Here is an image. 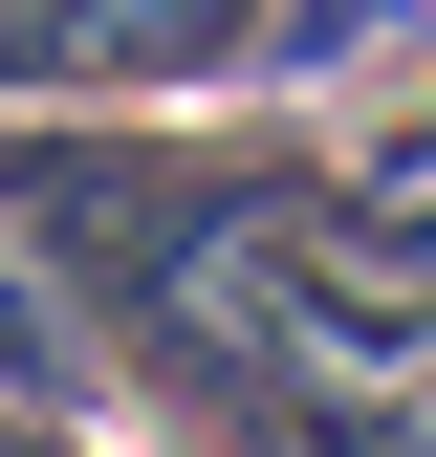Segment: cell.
Here are the masks:
<instances>
[{
    "mask_svg": "<svg viewBox=\"0 0 436 457\" xmlns=\"http://www.w3.org/2000/svg\"><path fill=\"white\" fill-rule=\"evenodd\" d=\"M306 175H327L306 131H0V240H44L88 283V327L131 349V327L175 305V283H218Z\"/></svg>",
    "mask_w": 436,
    "mask_h": 457,
    "instance_id": "6da1fadb",
    "label": "cell"
},
{
    "mask_svg": "<svg viewBox=\"0 0 436 457\" xmlns=\"http://www.w3.org/2000/svg\"><path fill=\"white\" fill-rule=\"evenodd\" d=\"M0 457H88V436H66V414H0Z\"/></svg>",
    "mask_w": 436,
    "mask_h": 457,
    "instance_id": "7a4b0ae2",
    "label": "cell"
}]
</instances>
